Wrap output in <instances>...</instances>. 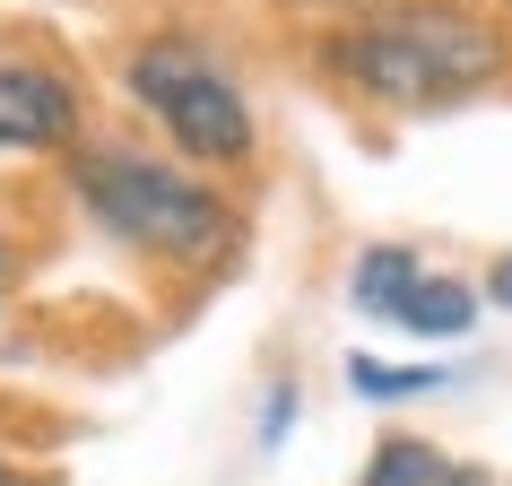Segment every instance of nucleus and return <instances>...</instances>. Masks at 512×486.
<instances>
[{
  "mask_svg": "<svg viewBox=\"0 0 512 486\" xmlns=\"http://www.w3.org/2000/svg\"><path fill=\"white\" fill-rule=\"evenodd\" d=\"M322 79L382 113H452L512 70V35L469 0H365L322 35Z\"/></svg>",
  "mask_w": 512,
  "mask_h": 486,
  "instance_id": "1",
  "label": "nucleus"
},
{
  "mask_svg": "<svg viewBox=\"0 0 512 486\" xmlns=\"http://www.w3.org/2000/svg\"><path fill=\"white\" fill-rule=\"evenodd\" d=\"M70 191L113 243H131V252H148V261H165L183 278H217L243 243L235 200L209 174L148 157V148H122V139H96V148L79 139L70 148Z\"/></svg>",
  "mask_w": 512,
  "mask_h": 486,
  "instance_id": "2",
  "label": "nucleus"
},
{
  "mask_svg": "<svg viewBox=\"0 0 512 486\" xmlns=\"http://www.w3.org/2000/svg\"><path fill=\"white\" fill-rule=\"evenodd\" d=\"M122 87H131V105L165 131V148L183 165H200V174H243L252 148H261V122H252L243 79L200 35H148V44H131Z\"/></svg>",
  "mask_w": 512,
  "mask_h": 486,
  "instance_id": "3",
  "label": "nucleus"
},
{
  "mask_svg": "<svg viewBox=\"0 0 512 486\" xmlns=\"http://www.w3.org/2000/svg\"><path fill=\"white\" fill-rule=\"evenodd\" d=\"M87 139V87L44 53H0V157H61Z\"/></svg>",
  "mask_w": 512,
  "mask_h": 486,
  "instance_id": "4",
  "label": "nucleus"
},
{
  "mask_svg": "<svg viewBox=\"0 0 512 486\" xmlns=\"http://www.w3.org/2000/svg\"><path fill=\"white\" fill-rule=\"evenodd\" d=\"M417 252L408 243H374V252H356V270H348V304L356 313H374V322H400V304L408 287H417Z\"/></svg>",
  "mask_w": 512,
  "mask_h": 486,
  "instance_id": "5",
  "label": "nucleus"
},
{
  "mask_svg": "<svg viewBox=\"0 0 512 486\" xmlns=\"http://www.w3.org/2000/svg\"><path fill=\"white\" fill-rule=\"evenodd\" d=\"M400 330H417V339H469L478 330V287L469 278H417L400 304Z\"/></svg>",
  "mask_w": 512,
  "mask_h": 486,
  "instance_id": "6",
  "label": "nucleus"
},
{
  "mask_svg": "<svg viewBox=\"0 0 512 486\" xmlns=\"http://www.w3.org/2000/svg\"><path fill=\"white\" fill-rule=\"evenodd\" d=\"M365 486H478V478H469L460 460H443L434 443H417V434H391V443H374Z\"/></svg>",
  "mask_w": 512,
  "mask_h": 486,
  "instance_id": "7",
  "label": "nucleus"
},
{
  "mask_svg": "<svg viewBox=\"0 0 512 486\" xmlns=\"http://www.w3.org/2000/svg\"><path fill=\"white\" fill-rule=\"evenodd\" d=\"M348 382L365 391V400H417V391H434V365H382V356H348Z\"/></svg>",
  "mask_w": 512,
  "mask_h": 486,
  "instance_id": "8",
  "label": "nucleus"
},
{
  "mask_svg": "<svg viewBox=\"0 0 512 486\" xmlns=\"http://www.w3.org/2000/svg\"><path fill=\"white\" fill-rule=\"evenodd\" d=\"M287 417H296V391L278 382V391H270V408H261V434H270V443H278V434H287Z\"/></svg>",
  "mask_w": 512,
  "mask_h": 486,
  "instance_id": "9",
  "label": "nucleus"
},
{
  "mask_svg": "<svg viewBox=\"0 0 512 486\" xmlns=\"http://www.w3.org/2000/svg\"><path fill=\"white\" fill-rule=\"evenodd\" d=\"M486 304H504V313H512V252L495 261V270H486Z\"/></svg>",
  "mask_w": 512,
  "mask_h": 486,
  "instance_id": "10",
  "label": "nucleus"
},
{
  "mask_svg": "<svg viewBox=\"0 0 512 486\" xmlns=\"http://www.w3.org/2000/svg\"><path fill=\"white\" fill-rule=\"evenodd\" d=\"M9 278H18V243L0 235V296H9Z\"/></svg>",
  "mask_w": 512,
  "mask_h": 486,
  "instance_id": "11",
  "label": "nucleus"
},
{
  "mask_svg": "<svg viewBox=\"0 0 512 486\" xmlns=\"http://www.w3.org/2000/svg\"><path fill=\"white\" fill-rule=\"evenodd\" d=\"M0 486H44V478H27V469H9V460H0Z\"/></svg>",
  "mask_w": 512,
  "mask_h": 486,
  "instance_id": "12",
  "label": "nucleus"
},
{
  "mask_svg": "<svg viewBox=\"0 0 512 486\" xmlns=\"http://www.w3.org/2000/svg\"><path fill=\"white\" fill-rule=\"evenodd\" d=\"M304 9H356V0H304Z\"/></svg>",
  "mask_w": 512,
  "mask_h": 486,
  "instance_id": "13",
  "label": "nucleus"
},
{
  "mask_svg": "<svg viewBox=\"0 0 512 486\" xmlns=\"http://www.w3.org/2000/svg\"><path fill=\"white\" fill-rule=\"evenodd\" d=\"M504 9H512V0H504Z\"/></svg>",
  "mask_w": 512,
  "mask_h": 486,
  "instance_id": "14",
  "label": "nucleus"
}]
</instances>
